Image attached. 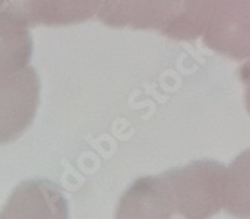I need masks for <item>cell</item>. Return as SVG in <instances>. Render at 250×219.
I'll list each match as a JSON object with an SVG mask.
<instances>
[{
  "mask_svg": "<svg viewBox=\"0 0 250 219\" xmlns=\"http://www.w3.org/2000/svg\"><path fill=\"white\" fill-rule=\"evenodd\" d=\"M240 78L244 84V89H246V107H247V111L250 114V60L246 62L241 71H240Z\"/></svg>",
  "mask_w": 250,
  "mask_h": 219,
  "instance_id": "9",
  "label": "cell"
},
{
  "mask_svg": "<svg viewBox=\"0 0 250 219\" xmlns=\"http://www.w3.org/2000/svg\"><path fill=\"white\" fill-rule=\"evenodd\" d=\"M0 219H69L67 201L50 180L20 183L0 212Z\"/></svg>",
  "mask_w": 250,
  "mask_h": 219,
  "instance_id": "6",
  "label": "cell"
},
{
  "mask_svg": "<svg viewBox=\"0 0 250 219\" xmlns=\"http://www.w3.org/2000/svg\"><path fill=\"white\" fill-rule=\"evenodd\" d=\"M41 83L32 66L0 74V144L20 138L33 123Z\"/></svg>",
  "mask_w": 250,
  "mask_h": 219,
  "instance_id": "3",
  "label": "cell"
},
{
  "mask_svg": "<svg viewBox=\"0 0 250 219\" xmlns=\"http://www.w3.org/2000/svg\"><path fill=\"white\" fill-rule=\"evenodd\" d=\"M204 42L226 57H250V0H213Z\"/></svg>",
  "mask_w": 250,
  "mask_h": 219,
  "instance_id": "4",
  "label": "cell"
},
{
  "mask_svg": "<svg viewBox=\"0 0 250 219\" xmlns=\"http://www.w3.org/2000/svg\"><path fill=\"white\" fill-rule=\"evenodd\" d=\"M106 0H0L5 9L29 27L71 26L98 17Z\"/></svg>",
  "mask_w": 250,
  "mask_h": 219,
  "instance_id": "5",
  "label": "cell"
},
{
  "mask_svg": "<svg viewBox=\"0 0 250 219\" xmlns=\"http://www.w3.org/2000/svg\"><path fill=\"white\" fill-rule=\"evenodd\" d=\"M213 0H106L98 20L114 29H156L177 41H195L208 24Z\"/></svg>",
  "mask_w": 250,
  "mask_h": 219,
  "instance_id": "2",
  "label": "cell"
},
{
  "mask_svg": "<svg viewBox=\"0 0 250 219\" xmlns=\"http://www.w3.org/2000/svg\"><path fill=\"white\" fill-rule=\"evenodd\" d=\"M32 53L30 27L14 14L0 9V74L27 66Z\"/></svg>",
  "mask_w": 250,
  "mask_h": 219,
  "instance_id": "7",
  "label": "cell"
},
{
  "mask_svg": "<svg viewBox=\"0 0 250 219\" xmlns=\"http://www.w3.org/2000/svg\"><path fill=\"white\" fill-rule=\"evenodd\" d=\"M226 167L193 161L133 182L122 195L116 219H210L223 209Z\"/></svg>",
  "mask_w": 250,
  "mask_h": 219,
  "instance_id": "1",
  "label": "cell"
},
{
  "mask_svg": "<svg viewBox=\"0 0 250 219\" xmlns=\"http://www.w3.org/2000/svg\"><path fill=\"white\" fill-rule=\"evenodd\" d=\"M223 209L240 219H250V149L226 168Z\"/></svg>",
  "mask_w": 250,
  "mask_h": 219,
  "instance_id": "8",
  "label": "cell"
}]
</instances>
